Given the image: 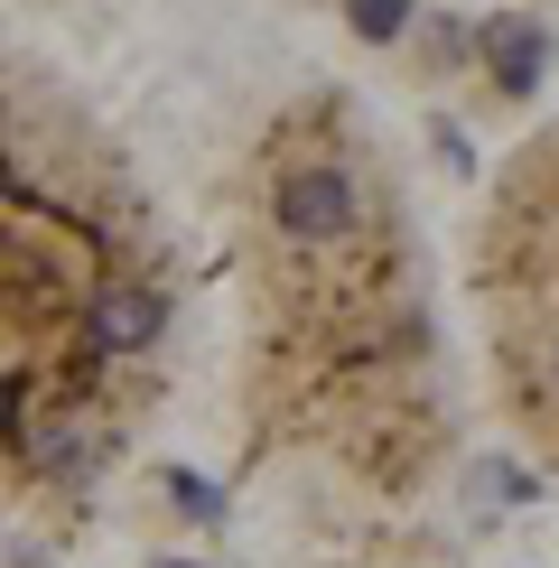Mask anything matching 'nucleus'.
<instances>
[{
  "label": "nucleus",
  "instance_id": "nucleus-1",
  "mask_svg": "<svg viewBox=\"0 0 559 568\" xmlns=\"http://www.w3.org/2000/svg\"><path fill=\"white\" fill-rule=\"evenodd\" d=\"M233 466L419 504L457 457L438 271L402 159L345 84H298L224 169Z\"/></svg>",
  "mask_w": 559,
  "mask_h": 568
},
{
  "label": "nucleus",
  "instance_id": "nucleus-2",
  "mask_svg": "<svg viewBox=\"0 0 559 568\" xmlns=\"http://www.w3.org/2000/svg\"><path fill=\"white\" fill-rule=\"evenodd\" d=\"M177 233L122 131L0 38V513L84 531L177 383Z\"/></svg>",
  "mask_w": 559,
  "mask_h": 568
},
{
  "label": "nucleus",
  "instance_id": "nucleus-3",
  "mask_svg": "<svg viewBox=\"0 0 559 568\" xmlns=\"http://www.w3.org/2000/svg\"><path fill=\"white\" fill-rule=\"evenodd\" d=\"M466 326L504 438L559 485V112L512 140L466 215Z\"/></svg>",
  "mask_w": 559,
  "mask_h": 568
}]
</instances>
